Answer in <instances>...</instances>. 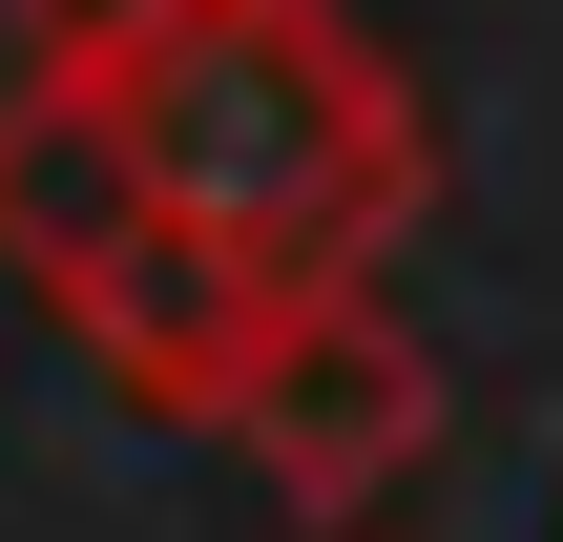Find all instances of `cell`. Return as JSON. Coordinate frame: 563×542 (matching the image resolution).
<instances>
[{"mask_svg":"<svg viewBox=\"0 0 563 542\" xmlns=\"http://www.w3.org/2000/svg\"><path fill=\"white\" fill-rule=\"evenodd\" d=\"M188 0H21V42H0V84H125L146 42H167Z\"/></svg>","mask_w":563,"mask_h":542,"instance_id":"obj_5","label":"cell"},{"mask_svg":"<svg viewBox=\"0 0 563 542\" xmlns=\"http://www.w3.org/2000/svg\"><path fill=\"white\" fill-rule=\"evenodd\" d=\"M84 104L125 125L146 209H167L188 251H230L251 292L355 272V251L418 209V167H439L418 84H397L334 0H188V21H167L125 84H84Z\"/></svg>","mask_w":563,"mask_h":542,"instance_id":"obj_1","label":"cell"},{"mask_svg":"<svg viewBox=\"0 0 563 542\" xmlns=\"http://www.w3.org/2000/svg\"><path fill=\"white\" fill-rule=\"evenodd\" d=\"M272 501H313V522L355 542L418 460H439V355L376 313V272H313V292H272V334H251V376H230V418H209Z\"/></svg>","mask_w":563,"mask_h":542,"instance_id":"obj_2","label":"cell"},{"mask_svg":"<svg viewBox=\"0 0 563 542\" xmlns=\"http://www.w3.org/2000/svg\"><path fill=\"white\" fill-rule=\"evenodd\" d=\"M146 230V167H125V125L84 104V84H0V272L63 313L104 251Z\"/></svg>","mask_w":563,"mask_h":542,"instance_id":"obj_4","label":"cell"},{"mask_svg":"<svg viewBox=\"0 0 563 542\" xmlns=\"http://www.w3.org/2000/svg\"><path fill=\"white\" fill-rule=\"evenodd\" d=\"M355 542H376V522H355Z\"/></svg>","mask_w":563,"mask_h":542,"instance_id":"obj_6","label":"cell"},{"mask_svg":"<svg viewBox=\"0 0 563 542\" xmlns=\"http://www.w3.org/2000/svg\"><path fill=\"white\" fill-rule=\"evenodd\" d=\"M63 334H84V355H104V376H125L146 418H230V376H251L272 292H251L230 251H188V230L146 209V230H125V251H104V272L63 292Z\"/></svg>","mask_w":563,"mask_h":542,"instance_id":"obj_3","label":"cell"}]
</instances>
